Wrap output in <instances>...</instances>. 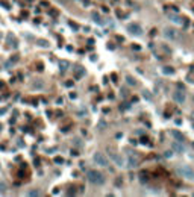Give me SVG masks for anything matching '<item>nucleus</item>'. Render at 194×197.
<instances>
[{
	"label": "nucleus",
	"mask_w": 194,
	"mask_h": 197,
	"mask_svg": "<svg viewBox=\"0 0 194 197\" xmlns=\"http://www.w3.org/2000/svg\"><path fill=\"white\" fill-rule=\"evenodd\" d=\"M88 180L94 185H103L105 184L103 174H102L100 171H97V170H90L88 171Z\"/></svg>",
	"instance_id": "nucleus-1"
},
{
	"label": "nucleus",
	"mask_w": 194,
	"mask_h": 197,
	"mask_svg": "<svg viewBox=\"0 0 194 197\" xmlns=\"http://www.w3.org/2000/svg\"><path fill=\"white\" fill-rule=\"evenodd\" d=\"M177 173H179L182 178L188 179V180H193V179H194V170H193L190 165H182V167H179V168H177Z\"/></svg>",
	"instance_id": "nucleus-2"
},
{
	"label": "nucleus",
	"mask_w": 194,
	"mask_h": 197,
	"mask_svg": "<svg viewBox=\"0 0 194 197\" xmlns=\"http://www.w3.org/2000/svg\"><path fill=\"white\" fill-rule=\"evenodd\" d=\"M94 162L97 164V165H100V167H108L109 165V159H108L103 153H100V152L94 153Z\"/></svg>",
	"instance_id": "nucleus-3"
},
{
	"label": "nucleus",
	"mask_w": 194,
	"mask_h": 197,
	"mask_svg": "<svg viewBox=\"0 0 194 197\" xmlns=\"http://www.w3.org/2000/svg\"><path fill=\"white\" fill-rule=\"evenodd\" d=\"M164 36L165 38H168V40H171V41L181 40V34L176 29H171V28H165L164 29Z\"/></svg>",
	"instance_id": "nucleus-4"
},
{
	"label": "nucleus",
	"mask_w": 194,
	"mask_h": 197,
	"mask_svg": "<svg viewBox=\"0 0 194 197\" xmlns=\"http://www.w3.org/2000/svg\"><path fill=\"white\" fill-rule=\"evenodd\" d=\"M138 165V155L135 152H127V167L135 168Z\"/></svg>",
	"instance_id": "nucleus-5"
},
{
	"label": "nucleus",
	"mask_w": 194,
	"mask_h": 197,
	"mask_svg": "<svg viewBox=\"0 0 194 197\" xmlns=\"http://www.w3.org/2000/svg\"><path fill=\"white\" fill-rule=\"evenodd\" d=\"M108 152H109V153H108V156H109V159H111V161H114V162L117 164L118 167H125V161H123V159H121V156L118 155V153H114V152L111 150V149H109V150H108Z\"/></svg>",
	"instance_id": "nucleus-6"
},
{
	"label": "nucleus",
	"mask_w": 194,
	"mask_h": 197,
	"mask_svg": "<svg viewBox=\"0 0 194 197\" xmlns=\"http://www.w3.org/2000/svg\"><path fill=\"white\" fill-rule=\"evenodd\" d=\"M126 29H127V32H131L132 35H141V34H143L141 26L137 24V23H129V24L126 26Z\"/></svg>",
	"instance_id": "nucleus-7"
},
{
	"label": "nucleus",
	"mask_w": 194,
	"mask_h": 197,
	"mask_svg": "<svg viewBox=\"0 0 194 197\" xmlns=\"http://www.w3.org/2000/svg\"><path fill=\"white\" fill-rule=\"evenodd\" d=\"M173 99H174V102H177V103H184L185 99H187V94H185V91L182 88L176 89V91L173 93Z\"/></svg>",
	"instance_id": "nucleus-8"
},
{
	"label": "nucleus",
	"mask_w": 194,
	"mask_h": 197,
	"mask_svg": "<svg viewBox=\"0 0 194 197\" xmlns=\"http://www.w3.org/2000/svg\"><path fill=\"white\" fill-rule=\"evenodd\" d=\"M171 149H173L176 153H184L185 152V146L182 144L181 141H174L173 144H171Z\"/></svg>",
	"instance_id": "nucleus-9"
},
{
	"label": "nucleus",
	"mask_w": 194,
	"mask_h": 197,
	"mask_svg": "<svg viewBox=\"0 0 194 197\" xmlns=\"http://www.w3.org/2000/svg\"><path fill=\"white\" fill-rule=\"evenodd\" d=\"M91 18H93L97 24H105V20H102L100 15H99V12H96V11H93V12H91Z\"/></svg>",
	"instance_id": "nucleus-10"
},
{
	"label": "nucleus",
	"mask_w": 194,
	"mask_h": 197,
	"mask_svg": "<svg viewBox=\"0 0 194 197\" xmlns=\"http://www.w3.org/2000/svg\"><path fill=\"white\" fill-rule=\"evenodd\" d=\"M171 135H173V136L176 138L177 141H184V135H182L181 132H177V130H173V132H171Z\"/></svg>",
	"instance_id": "nucleus-11"
},
{
	"label": "nucleus",
	"mask_w": 194,
	"mask_h": 197,
	"mask_svg": "<svg viewBox=\"0 0 194 197\" xmlns=\"http://www.w3.org/2000/svg\"><path fill=\"white\" fill-rule=\"evenodd\" d=\"M8 41H9L11 47H15V46H17V44H15V36H14V34H8Z\"/></svg>",
	"instance_id": "nucleus-12"
},
{
	"label": "nucleus",
	"mask_w": 194,
	"mask_h": 197,
	"mask_svg": "<svg viewBox=\"0 0 194 197\" xmlns=\"http://www.w3.org/2000/svg\"><path fill=\"white\" fill-rule=\"evenodd\" d=\"M162 73L164 74H173L174 73V68L173 67H164L162 68Z\"/></svg>",
	"instance_id": "nucleus-13"
},
{
	"label": "nucleus",
	"mask_w": 194,
	"mask_h": 197,
	"mask_svg": "<svg viewBox=\"0 0 194 197\" xmlns=\"http://www.w3.org/2000/svg\"><path fill=\"white\" fill-rule=\"evenodd\" d=\"M171 21H174V23H177V24H181L182 23V18H179V17H176V15H171Z\"/></svg>",
	"instance_id": "nucleus-14"
},
{
	"label": "nucleus",
	"mask_w": 194,
	"mask_h": 197,
	"mask_svg": "<svg viewBox=\"0 0 194 197\" xmlns=\"http://www.w3.org/2000/svg\"><path fill=\"white\" fill-rule=\"evenodd\" d=\"M28 196L30 197H36V196H40V191H36V190H34V191H29V193H28Z\"/></svg>",
	"instance_id": "nucleus-15"
},
{
	"label": "nucleus",
	"mask_w": 194,
	"mask_h": 197,
	"mask_svg": "<svg viewBox=\"0 0 194 197\" xmlns=\"http://www.w3.org/2000/svg\"><path fill=\"white\" fill-rule=\"evenodd\" d=\"M61 70H65V68H68V62H61Z\"/></svg>",
	"instance_id": "nucleus-16"
},
{
	"label": "nucleus",
	"mask_w": 194,
	"mask_h": 197,
	"mask_svg": "<svg viewBox=\"0 0 194 197\" xmlns=\"http://www.w3.org/2000/svg\"><path fill=\"white\" fill-rule=\"evenodd\" d=\"M84 74H85V71L82 70V68H80V70H77V71H76V76H84Z\"/></svg>",
	"instance_id": "nucleus-17"
},
{
	"label": "nucleus",
	"mask_w": 194,
	"mask_h": 197,
	"mask_svg": "<svg viewBox=\"0 0 194 197\" xmlns=\"http://www.w3.org/2000/svg\"><path fill=\"white\" fill-rule=\"evenodd\" d=\"M5 190H6V185L0 182V191H2V193H5Z\"/></svg>",
	"instance_id": "nucleus-18"
},
{
	"label": "nucleus",
	"mask_w": 194,
	"mask_h": 197,
	"mask_svg": "<svg viewBox=\"0 0 194 197\" xmlns=\"http://www.w3.org/2000/svg\"><path fill=\"white\" fill-rule=\"evenodd\" d=\"M127 82L131 85H135V81H133V77H127Z\"/></svg>",
	"instance_id": "nucleus-19"
},
{
	"label": "nucleus",
	"mask_w": 194,
	"mask_h": 197,
	"mask_svg": "<svg viewBox=\"0 0 194 197\" xmlns=\"http://www.w3.org/2000/svg\"><path fill=\"white\" fill-rule=\"evenodd\" d=\"M171 155H173V152H165V158H171Z\"/></svg>",
	"instance_id": "nucleus-20"
},
{
	"label": "nucleus",
	"mask_w": 194,
	"mask_h": 197,
	"mask_svg": "<svg viewBox=\"0 0 194 197\" xmlns=\"http://www.w3.org/2000/svg\"><path fill=\"white\" fill-rule=\"evenodd\" d=\"M40 46H44V47H47V46H49V42H47V41H40Z\"/></svg>",
	"instance_id": "nucleus-21"
},
{
	"label": "nucleus",
	"mask_w": 194,
	"mask_h": 197,
	"mask_svg": "<svg viewBox=\"0 0 194 197\" xmlns=\"http://www.w3.org/2000/svg\"><path fill=\"white\" fill-rule=\"evenodd\" d=\"M5 112H6V109H0V115H2V114H5Z\"/></svg>",
	"instance_id": "nucleus-22"
},
{
	"label": "nucleus",
	"mask_w": 194,
	"mask_h": 197,
	"mask_svg": "<svg viewBox=\"0 0 194 197\" xmlns=\"http://www.w3.org/2000/svg\"><path fill=\"white\" fill-rule=\"evenodd\" d=\"M0 132H2V124H0Z\"/></svg>",
	"instance_id": "nucleus-23"
},
{
	"label": "nucleus",
	"mask_w": 194,
	"mask_h": 197,
	"mask_svg": "<svg viewBox=\"0 0 194 197\" xmlns=\"http://www.w3.org/2000/svg\"><path fill=\"white\" fill-rule=\"evenodd\" d=\"M193 100H194V95H193Z\"/></svg>",
	"instance_id": "nucleus-24"
},
{
	"label": "nucleus",
	"mask_w": 194,
	"mask_h": 197,
	"mask_svg": "<svg viewBox=\"0 0 194 197\" xmlns=\"http://www.w3.org/2000/svg\"><path fill=\"white\" fill-rule=\"evenodd\" d=\"M0 68H2V67H0Z\"/></svg>",
	"instance_id": "nucleus-25"
}]
</instances>
